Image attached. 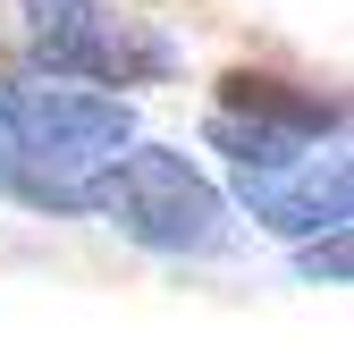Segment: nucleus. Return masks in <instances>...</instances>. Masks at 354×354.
<instances>
[{
    "label": "nucleus",
    "mask_w": 354,
    "mask_h": 354,
    "mask_svg": "<svg viewBox=\"0 0 354 354\" xmlns=\"http://www.w3.org/2000/svg\"><path fill=\"white\" fill-rule=\"evenodd\" d=\"M93 211H110L118 236H136L152 253H219L228 245V203L219 186L169 144H127L93 177Z\"/></svg>",
    "instance_id": "nucleus-1"
},
{
    "label": "nucleus",
    "mask_w": 354,
    "mask_h": 354,
    "mask_svg": "<svg viewBox=\"0 0 354 354\" xmlns=\"http://www.w3.org/2000/svg\"><path fill=\"white\" fill-rule=\"evenodd\" d=\"M136 144V110L127 93L102 84H0V152L51 177H84L110 169Z\"/></svg>",
    "instance_id": "nucleus-2"
},
{
    "label": "nucleus",
    "mask_w": 354,
    "mask_h": 354,
    "mask_svg": "<svg viewBox=\"0 0 354 354\" xmlns=\"http://www.w3.org/2000/svg\"><path fill=\"white\" fill-rule=\"evenodd\" d=\"M26 59L84 84H169L177 42L152 17H118L102 0H26Z\"/></svg>",
    "instance_id": "nucleus-3"
},
{
    "label": "nucleus",
    "mask_w": 354,
    "mask_h": 354,
    "mask_svg": "<svg viewBox=\"0 0 354 354\" xmlns=\"http://www.w3.org/2000/svg\"><path fill=\"white\" fill-rule=\"evenodd\" d=\"M236 194H245V211L261 228H279V236H329V228H346L354 169H346V152H287V160L236 169Z\"/></svg>",
    "instance_id": "nucleus-4"
},
{
    "label": "nucleus",
    "mask_w": 354,
    "mask_h": 354,
    "mask_svg": "<svg viewBox=\"0 0 354 354\" xmlns=\"http://www.w3.org/2000/svg\"><path fill=\"white\" fill-rule=\"evenodd\" d=\"M219 110L245 118V127H270V136H287V144H321V136H337V118H346L337 93L295 84V76H270V68H228V76H219Z\"/></svg>",
    "instance_id": "nucleus-5"
},
{
    "label": "nucleus",
    "mask_w": 354,
    "mask_h": 354,
    "mask_svg": "<svg viewBox=\"0 0 354 354\" xmlns=\"http://www.w3.org/2000/svg\"><path fill=\"white\" fill-rule=\"evenodd\" d=\"M304 279H346V228H329V245H304Z\"/></svg>",
    "instance_id": "nucleus-6"
}]
</instances>
